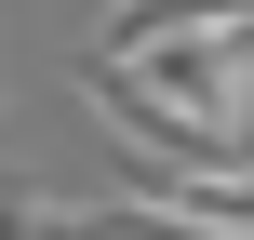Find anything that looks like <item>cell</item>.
Listing matches in <instances>:
<instances>
[{"mask_svg": "<svg viewBox=\"0 0 254 240\" xmlns=\"http://www.w3.org/2000/svg\"><path fill=\"white\" fill-rule=\"evenodd\" d=\"M107 80H134L161 120H188V134H214V147H241V134H254V40H174V53L107 67Z\"/></svg>", "mask_w": 254, "mask_h": 240, "instance_id": "obj_1", "label": "cell"}, {"mask_svg": "<svg viewBox=\"0 0 254 240\" xmlns=\"http://www.w3.org/2000/svg\"><path fill=\"white\" fill-rule=\"evenodd\" d=\"M174 40H254V0H107L94 13V67H147Z\"/></svg>", "mask_w": 254, "mask_h": 240, "instance_id": "obj_2", "label": "cell"}, {"mask_svg": "<svg viewBox=\"0 0 254 240\" xmlns=\"http://www.w3.org/2000/svg\"><path fill=\"white\" fill-rule=\"evenodd\" d=\"M121 214H147V227H174V240H254V160L241 174H134Z\"/></svg>", "mask_w": 254, "mask_h": 240, "instance_id": "obj_3", "label": "cell"}, {"mask_svg": "<svg viewBox=\"0 0 254 240\" xmlns=\"http://www.w3.org/2000/svg\"><path fill=\"white\" fill-rule=\"evenodd\" d=\"M0 240H80V214L54 187H0Z\"/></svg>", "mask_w": 254, "mask_h": 240, "instance_id": "obj_4", "label": "cell"}]
</instances>
